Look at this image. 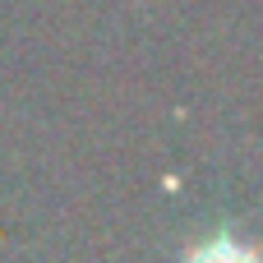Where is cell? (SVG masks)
I'll return each mask as SVG.
<instances>
[{
  "label": "cell",
  "mask_w": 263,
  "mask_h": 263,
  "mask_svg": "<svg viewBox=\"0 0 263 263\" xmlns=\"http://www.w3.org/2000/svg\"><path fill=\"white\" fill-rule=\"evenodd\" d=\"M190 263H254V259H250V250H236L231 240H213L208 250H194Z\"/></svg>",
  "instance_id": "6da1fadb"
}]
</instances>
